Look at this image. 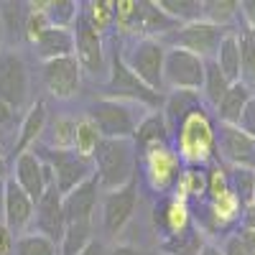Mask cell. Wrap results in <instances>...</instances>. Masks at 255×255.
Here are the masks:
<instances>
[{
	"mask_svg": "<svg viewBox=\"0 0 255 255\" xmlns=\"http://www.w3.org/2000/svg\"><path fill=\"white\" fill-rule=\"evenodd\" d=\"M51 176H54L51 168L41 161L33 151L18 153V158H15V179L13 181L23 189L33 202H38L41 197H44V191L49 186H54Z\"/></svg>",
	"mask_w": 255,
	"mask_h": 255,
	"instance_id": "cell-13",
	"label": "cell"
},
{
	"mask_svg": "<svg viewBox=\"0 0 255 255\" xmlns=\"http://www.w3.org/2000/svg\"><path fill=\"white\" fill-rule=\"evenodd\" d=\"M5 176V156H3V148H0V181Z\"/></svg>",
	"mask_w": 255,
	"mask_h": 255,
	"instance_id": "cell-46",
	"label": "cell"
},
{
	"mask_svg": "<svg viewBox=\"0 0 255 255\" xmlns=\"http://www.w3.org/2000/svg\"><path fill=\"white\" fill-rule=\"evenodd\" d=\"M220 253L222 255H253L240 232H230V235L225 238V243H222V250Z\"/></svg>",
	"mask_w": 255,
	"mask_h": 255,
	"instance_id": "cell-37",
	"label": "cell"
},
{
	"mask_svg": "<svg viewBox=\"0 0 255 255\" xmlns=\"http://www.w3.org/2000/svg\"><path fill=\"white\" fill-rule=\"evenodd\" d=\"M44 10H46L49 23L51 26H61V28H69V23H72V20H77V15H79V8H77V3H72V0L46 3Z\"/></svg>",
	"mask_w": 255,
	"mask_h": 255,
	"instance_id": "cell-31",
	"label": "cell"
},
{
	"mask_svg": "<svg viewBox=\"0 0 255 255\" xmlns=\"http://www.w3.org/2000/svg\"><path fill=\"white\" fill-rule=\"evenodd\" d=\"M135 143L130 138H102V143L95 151V166L97 174L95 181L100 189H123L130 181H135Z\"/></svg>",
	"mask_w": 255,
	"mask_h": 255,
	"instance_id": "cell-1",
	"label": "cell"
},
{
	"mask_svg": "<svg viewBox=\"0 0 255 255\" xmlns=\"http://www.w3.org/2000/svg\"><path fill=\"white\" fill-rule=\"evenodd\" d=\"M166 120L158 115V113H151L145 115L138 128H135V148H151V145H161L166 140Z\"/></svg>",
	"mask_w": 255,
	"mask_h": 255,
	"instance_id": "cell-25",
	"label": "cell"
},
{
	"mask_svg": "<svg viewBox=\"0 0 255 255\" xmlns=\"http://www.w3.org/2000/svg\"><path fill=\"white\" fill-rule=\"evenodd\" d=\"M135 202H138L135 181L105 194V199H102V227L108 235H118V232L128 225V220H130L133 212H135Z\"/></svg>",
	"mask_w": 255,
	"mask_h": 255,
	"instance_id": "cell-14",
	"label": "cell"
},
{
	"mask_svg": "<svg viewBox=\"0 0 255 255\" xmlns=\"http://www.w3.org/2000/svg\"><path fill=\"white\" fill-rule=\"evenodd\" d=\"M253 102H255V95H253Z\"/></svg>",
	"mask_w": 255,
	"mask_h": 255,
	"instance_id": "cell-50",
	"label": "cell"
},
{
	"mask_svg": "<svg viewBox=\"0 0 255 255\" xmlns=\"http://www.w3.org/2000/svg\"><path fill=\"white\" fill-rule=\"evenodd\" d=\"M79 255H108V253H105V245H102L100 240H92V243L84 248Z\"/></svg>",
	"mask_w": 255,
	"mask_h": 255,
	"instance_id": "cell-41",
	"label": "cell"
},
{
	"mask_svg": "<svg viewBox=\"0 0 255 255\" xmlns=\"http://www.w3.org/2000/svg\"><path fill=\"white\" fill-rule=\"evenodd\" d=\"M10 118H13V108H8V105L0 100V125H5Z\"/></svg>",
	"mask_w": 255,
	"mask_h": 255,
	"instance_id": "cell-43",
	"label": "cell"
},
{
	"mask_svg": "<svg viewBox=\"0 0 255 255\" xmlns=\"http://www.w3.org/2000/svg\"><path fill=\"white\" fill-rule=\"evenodd\" d=\"M194 110H199V102H197V92H174L166 102V128L171 130V128L181 125V120L186 115H191Z\"/></svg>",
	"mask_w": 255,
	"mask_h": 255,
	"instance_id": "cell-26",
	"label": "cell"
},
{
	"mask_svg": "<svg viewBox=\"0 0 255 255\" xmlns=\"http://www.w3.org/2000/svg\"><path fill=\"white\" fill-rule=\"evenodd\" d=\"M232 197L240 204H253V194H255V171L250 168H232Z\"/></svg>",
	"mask_w": 255,
	"mask_h": 255,
	"instance_id": "cell-30",
	"label": "cell"
},
{
	"mask_svg": "<svg viewBox=\"0 0 255 255\" xmlns=\"http://www.w3.org/2000/svg\"><path fill=\"white\" fill-rule=\"evenodd\" d=\"M74 59L79 61V69L92 77L105 72V54H102V38L100 33L87 23L84 13L79 10L77 26H74Z\"/></svg>",
	"mask_w": 255,
	"mask_h": 255,
	"instance_id": "cell-11",
	"label": "cell"
},
{
	"mask_svg": "<svg viewBox=\"0 0 255 255\" xmlns=\"http://www.w3.org/2000/svg\"><path fill=\"white\" fill-rule=\"evenodd\" d=\"M199 255H222V253H220L215 245H204V248L199 250Z\"/></svg>",
	"mask_w": 255,
	"mask_h": 255,
	"instance_id": "cell-45",
	"label": "cell"
},
{
	"mask_svg": "<svg viewBox=\"0 0 255 255\" xmlns=\"http://www.w3.org/2000/svg\"><path fill=\"white\" fill-rule=\"evenodd\" d=\"M133 108H135L133 102L105 97L92 105L87 118L97 125L102 138H130V135H135V128H138Z\"/></svg>",
	"mask_w": 255,
	"mask_h": 255,
	"instance_id": "cell-4",
	"label": "cell"
},
{
	"mask_svg": "<svg viewBox=\"0 0 255 255\" xmlns=\"http://www.w3.org/2000/svg\"><path fill=\"white\" fill-rule=\"evenodd\" d=\"M36 232L38 235L49 238L54 245L61 243L64 230H67V220H64V204H61V194L56 191V186H49L44 191V197L36 202Z\"/></svg>",
	"mask_w": 255,
	"mask_h": 255,
	"instance_id": "cell-15",
	"label": "cell"
},
{
	"mask_svg": "<svg viewBox=\"0 0 255 255\" xmlns=\"http://www.w3.org/2000/svg\"><path fill=\"white\" fill-rule=\"evenodd\" d=\"M204 84V59L171 46L163 56V87L174 92H199Z\"/></svg>",
	"mask_w": 255,
	"mask_h": 255,
	"instance_id": "cell-2",
	"label": "cell"
},
{
	"mask_svg": "<svg viewBox=\"0 0 255 255\" xmlns=\"http://www.w3.org/2000/svg\"><path fill=\"white\" fill-rule=\"evenodd\" d=\"M217 151L232 168H250V171H255V138H250L238 125L220 123Z\"/></svg>",
	"mask_w": 255,
	"mask_h": 255,
	"instance_id": "cell-9",
	"label": "cell"
},
{
	"mask_svg": "<svg viewBox=\"0 0 255 255\" xmlns=\"http://www.w3.org/2000/svg\"><path fill=\"white\" fill-rule=\"evenodd\" d=\"M13 230L5 222H0V255H13Z\"/></svg>",
	"mask_w": 255,
	"mask_h": 255,
	"instance_id": "cell-39",
	"label": "cell"
},
{
	"mask_svg": "<svg viewBox=\"0 0 255 255\" xmlns=\"http://www.w3.org/2000/svg\"><path fill=\"white\" fill-rule=\"evenodd\" d=\"M248 102H250V92H248L245 84H240V82H238V84H230L227 95H225L222 102L217 105L220 123H225V125H238Z\"/></svg>",
	"mask_w": 255,
	"mask_h": 255,
	"instance_id": "cell-22",
	"label": "cell"
},
{
	"mask_svg": "<svg viewBox=\"0 0 255 255\" xmlns=\"http://www.w3.org/2000/svg\"><path fill=\"white\" fill-rule=\"evenodd\" d=\"M212 151H215L212 125L202 110H194L179 125V153L191 163H202L212 156Z\"/></svg>",
	"mask_w": 255,
	"mask_h": 255,
	"instance_id": "cell-7",
	"label": "cell"
},
{
	"mask_svg": "<svg viewBox=\"0 0 255 255\" xmlns=\"http://www.w3.org/2000/svg\"><path fill=\"white\" fill-rule=\"evenodd\" d=\"M168 18H174L176 23H189V20H199L202 18V5L197 0H161L156 3Z\"/></svg>",
	"mask_w": 255,
	"mask_h": 255,
	"instance_id": "cell-27",
	"label": "cell"
},
{
	"mask_svg": "<svg viewBox=\"0 0 255 255\" xmlns=\"http://www.w3.org/2000/svg\"><path fill=\"white\" fill-rule=\"evenodd\" d=\"M174 38V46L197 54L199 59H207L217 51L220 38H222V28H217L215 23L199 18V20H189V23H181L176 31L168 33Z\"/></svg>",
	"mask_w": 255,
	"mask_h": 255,
	"instance_id": "cell-8",
	"label": "cell"
},
{
	"mask_svg": "<svg viewBox=\"0 0 255 255\" xmlns=\"http://www.w3.org/2000/svg\"><path fill=\"white\" fill-rule=\"evenodd\" d=\"M240 235H243V240L248 243V248H250V253L255 255V230H243V232H240Z\"/></svg>",
	"mask_w": 255,
	"mask_h": 255,
	"instance_id": "cell-44",
	"label": "cell"
},
{
	"mask_svg": "<svg viewBox=\"0 0 255 255\" xmlns=\"http://www.w3.org/2000/svg\"><path fill=\"white\" fill-rule=\"evenodd\" d=\"M3 186H5V179L0 181V222H3Z\"/></svg>",
	"mask_w": 255,
	"mask_h": 255,
	"instance_id": "cell-47",
	"label": "cell"
},
{
	"mask_svg": "<svg viewBox=\"0 0 255 255\" xmlns=\"http://www.w3.org/2000/svg\"><path fill=\"white\" fill-rule=\"evenodd\" d=\"M240 13L245 15L248 26H250V28H255V3H240Z\"/></svg>",
	"mask_w": 255,
	"mask_h": 255,
	"instance_id": "cell-40",
	"label": "cell"
},
{
	"mask_svg": "<svg viewBox=\"0 0 255 255\" xmlns=\"http://www.w3.org/2000/svg\"><path fill=\"white\" fill-rule=\"evenodd\" d=\"M253 202H255V194H253Z\"/></svg>",
	"mask_w": 255,
	"mask_h": 255,
	"instance_id": "cell-51",
	"label": "cell"
},
{
	"mask_svg": "<svg viewBox=\"0 0 255 255\" xmlns=\"http://www.w3.org/2000/svg\"><path fill=\"white\" fill-rule=\"evenodd\" d=\"M64 204V220L67 225H92L95 207H97V181L95 176L84 179L79 186H74L69 194L61 197Z\"/></svg>",
	"mask_w": 255,
	"mask_h": 255,
	"instance_id": "cell-17",
	"label": "cell"
},
{
	"mask_svg": "<svg viewBox=\"0 0 255 255\" xmlns=\"http://www.w3.org/2000/svg\"><path fill=\"white\" fill-rule=\"evenodd\" d=\"M31 79L28 67L18 51H0V100L8 108L20 110L28 102Z\"/></svg>",
	"mask_w": 255,
	"mask_h": 255,
	"instance_id": "cell-6",
	"label": "cell"
},
{
	"mask_svg": "<svg viewBox=\"0 0 255 255\" xmlns=\"http://www.w3.org/2000/svg\"><path fill=\"white\" fill-rule=\"evenodd\" d=\"M28 5H31V10H28V15L23 20V31H26L28 41H33V44H36V38L44 33L46 28H51V23H49L46 10H44L46 3H28Z\"/></svg>",
	"mask_w": 255,
	"mask_h": 255,
	"instance_id": "cell-34",
	"label": "cell"
},
{
	"mask_svg": "<svg viewBox=\"0 0 255 255\" xmlns=\"http://www.w3.org/2000/svg\"><path fill=\"white\" fill-rule=\"evenodd\" d=\"M238 128H240V130H245L250 138H255V102H253V100L245 105V110H243V118H240Z\"/></svg>",
	"mask_w": 255,
	"mask_h": 255,
	"instance_id": "cell-38",
	"label": "cell"
},
{
	"mask_svg": "<svg viewBox=\"0 0 255 255\" xmlns=\"http://www.w3.org/2000/svg\"><path fill=\"white\" fill-rule=\"evenodd\" d=\"M36 54L44 61L74 56V31L72 28H61V26L46 28L36 38Z\"/></svg>",
	"mask_w": 255,
	"mask_h": 255,
	"instance_id": "cell-19",
	"label": "cell"
},
{
	"mask_svg": "<svg viewBox=\"0 0 255 255\" xmlns=\"http://www.w3.org/2000/svg\"><path fill=\"white\" fill-rule=\"evenodd\" d=\"M158 255H168V253H158Z\"/></svg>",
	"mask_w": 255,
	"mask_h": 255,
	"instance_id": "cell-49",
	"label": "cell"
},
{
	"mask_svg": "<svg viewBox=\"0 0 255 255\" xmlns=\"http://www.w3.org/2000/svg\"><path fill=\"white\" fill-rule=\"evenodd\" d=\"M46 90L59 97V100H69L79 92V82H82V69L79 61L74 56H64V59H54V61H44L41 69Z\"/></svg>",
	"mask_w": 255,
	"mask_h": 255,
	"instance_id": "cell-12",
	"label": "cell"
},
{
	"mask_svg": "<svg viewBox=\"0 0 255 255\" xmlns=\"http://www.w3.org/2000/svg\"><path fill=\"white\" fill-rule=\"evenodd\" d=\"M13 255H56V245L38 232H26L15 240Z\"/></svg>",
	"mask_w": 255,
	"mask_h": 255,
	"instance_id": "cell-29",
	"label": "cell"
},
{
	"mask_svg": "<svg viewBox=\"0 0 255 255\" xmlns=\"http://www.w3.org/2000/svg\"><path fill=\"white\" fill-rule=\"evenodd\" d=\"M163 56H166V49L161 41L145 36V38L135 41L130 54L123 56V61L145 87H151L153 92L161 95V90H163Z\"/></svg>",
	"mask_w": 255,
	"mask_h": 255,
	"instance_id": "cell-3",
	"label": "cell"
},
{
	"mask_svg": "<svg viewBox=\"0 0 255 255\" xmlns=\"http://www.w3.org/2000/svg\"><path fill=\"white\" fill-rule=\"evenodd\" d=\"M215 64L230 84L240 82V38H238V31L222 33L220 46L215 51Z\"/></svg>",
	"mask_w": 255,
	"mask_h": 255,
	"instance_id": "cell-20",
	"label": "cell"
},
{
	"mask_svg": "<svg viewBox=\"0 0 255 255\" xmlns=\"http://www.w3.org/2000/svg\"><path fill=\"white\" fill-rule=\"evenodd\" d=\"M102 143V133L97 130V125L84 115V118H77L74 120V140H72V151L84 158V161H90L95 158V151H97V145Z\"/></svg>",
	"mask_w": 255,
	"mask_h": 255,
	"instance_id": "cell-21",
	"label": "cell"
},
{
	"mask_svg": "<svg viewBox=\"0 0 255 255\" xmlns=\"http://www.w3.org/2000/svg\"><path fill=\"white\" fill-rule=\"evenodd\" d=\"M84 18H87V23L97 33H102L115 20V3H108V0H102V3H90V8L84 10Z\"/></svg>",
	"mask_w": 255,
	"mask_h": 255,
	"instance_id": "cell-33",
	"label": "cell"
},
{
	"mask_svg": "<svg viewBox=\"0 0 255 255\" xmlns=\"http://www.w3.org/2000/svg\"><path fill=\"white\" fill-rule=\"evenodd\" d=\"M179 186L184 194H204V189H207V179L202 171H197V168H189V171H184L179 176Z\"/></svg>",
	"mask_w": 255,
	"mask_h": 255,
	"instance_id": "cell-36",
	"label": "cell"
},
{
	"mask_svg": "<svg viewBox=\"0 0 255 255\" xmlns=\"http://www.w3.org/2000/svg\"><path fill=\"white\" fill-rule=\"evenodd\" d=\"M44 128H46V105L44 100H38L33 108L28 110L23 125H20V135H18V153H23L28 151V145L36 143V138L44 133Z\"/></svg>",
	"mask_w": 255,
	"mask_h": 255,
	"instance_id": "cell-24",
	"label": "cell"
},
{
	"mask_svg": "<svg viewBox=\"0 0 255 255\" xmlns=\"http://www.w3.org/2000/svg\"><path fill=\"white\" fill-rule=\"evenodd\" d=\"M110 255H140V250L133 248V245H115L110 250Z\"/></svg>",
	"mask_w": 255,
	"mask_h": 255,
	"instance_id": "cell-42",
	"label": "cell"
},
{
	"mask_svg": "<svg viewBox=\"0 0 255 255\" xmlns=\"http://www.w3.org/2000/svg\"><path fill=\"white\" fill-rule=\"evenodd\" d=\"M0 46H3V23H0Z\"/></svg>",
	"mask_w": 255,
	"mask_h": 255,
	"instance_id": "cell-48",
	"label": "cell"
},
{
	"mask_svg": "<svg viewBox=\"0 0 255 255\" xmlns=\"http://www.w3.org/2000/svg\"><path fill=\"white\" fill-rule=\"evenodd\" d=\"M51 140H54V151H72V140H74V118L61 115L51 125Z\"/></svg>",
	"mask_w": 255,
	"mask_h": 255,
	"instance_id": "cell-35",
	"label": "cell"
},
{
	"mask_svg": "<svg viewBox=\"0 0 255 255\" xmlns=\"http://www.w3.org/2000/svg\"><path fill=\"white\" fill-rule=\"evenodd\" d=\"M44 158L49 161V168L54 174V186L61 197L69 194L84 179H90V163L79 158L74 151H54V148H49Z\"/></svg>",
	"mask_w": 255,
	"mask_h": 255,
	"instance_id": "cell-10",
	"label": "cell"
},
{
	"mask_svg": "<svg viewBox=\"0 0 255 255\" xmlns=\"http://www.w3.org/2000/svg\"><path fill=\"white\" fill-rule=\"evenodd\" d=\"M33 212H36V202L13 179H8L3 186V222L13 232H20L31 225Z\"/></svg>",
	"mask_w": 255,
	"mask_h": 255,
	"instance_id": "cell-18",
	"label": "cell"
},
{
	"mask_svg": "<svg viewBox=\"0 0 255 255\" xmlns=\"http://www.w3.org/2000/svg\"><path fill=\"white\" fill-rule=\"evenodd\" d=\"M240 13V3H230V0H222V3H204L202 5V18L215 23L217 28H222L232 15Z\"/></svg>",
	"mask_w": 255,
	"mask_h": 255,
	"instance_id": "cell-32",
	"label": "cell"
},
{
	"mask_svg": "<svg viewBox=\"0 0 255 255\" xmlns=\"http://www.w3.org/2000/svg\"><path fill=\"white\" fill-rule=\"evenodd\" d=\"M240 38V84H245L248 92H255V28L248 23L238 31Z\"/></svg>",
	"mask_w": 255,
	"mask_h": 255,
	"instance_id": "cell-23",
	"label": "cell"
},
{
	"mask_svg": "<svg viewBox=\"0 0 255 255\" xmlns=\"http://www.w3.org/2000/svg\"><path fill=\"white\" fill-rule=\"evenodd\" d=\"M145 174H148V181H151L153 189L166 191L181 176L179 153H174L166 143L145 148Z\"/></svg>",
	"mask_w": 255,
	"mask_h": 255,
	"instance_id": "cell-16",
	"label": "cell"
},
{
	"mask_svg": "<svg viewBox=\"0 0 255 255\" xmlns=\"http://www.w3.org/2000/svg\"><path fill=\"white\" fill-rule=\"evenodd\" d=\"M105 92L110 100H123V102H138V105H148V108H158L161 105V95L153 92L128 69V64L123 61L120 54H115L113 67H110V79L105 84Z\"/></svg>",
	"mask_w": 255,
	"mask_h": 255,
	"instance_id": "cell-5",
	"label": "cell"
},
{
	"mask_svg": "<svg viewBox=\"0 0 255 255\" xmlns=\"http://www.w3.org/2000/svg\"><path fill=\"white\" fill-rule=\"evenodd\" d=\"M202 90H204L207 100L215 105V108L222 102V97L230 90V82L222 77V72L217 69L215 61H204V84H202Z\"/></svg>",
	"mask_w": 255,
	"mask_h": 255,
	"instance_id": "cell-28",
	"label": "cell"
}]
</instances>
